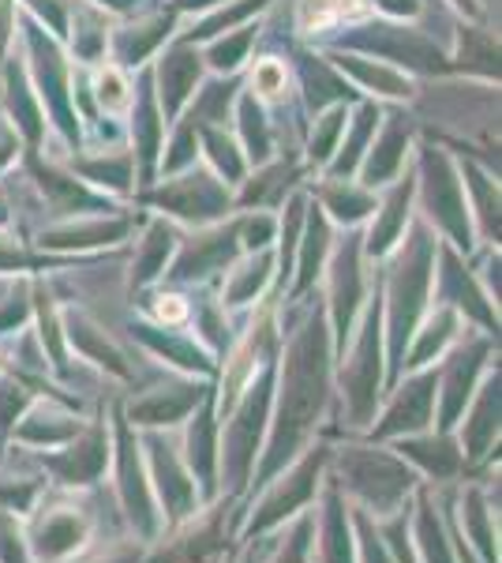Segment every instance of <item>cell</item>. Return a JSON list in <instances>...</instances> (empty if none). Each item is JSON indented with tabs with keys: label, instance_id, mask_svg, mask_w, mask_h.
Masks as SVG:
<instances>
[{
	"label": "cell",
	"instance_id": "cell-24",
	"mask_svg": "<svg viewBox=\"0 0 502 563\" xmlns=\"http://www.w3.org/2000/svg\"><path fill=\"white\" fill-rule=\"evenodd\" d=\"M140 331H143V342H147L150 350H158L166 361H172V365H180L188 372H214L210 357L196 346V342L177 339V334H154V327H140Z\"/></svg>",
	"mask_w": 502,
	"mask_h": 563
},
{
	"label": "cell",
	"instance_id": "cell-6",
	"mask_svg": "<svg viewBox=\"0 0 502 563\" xmlns=\"http://www.w3.org/2000/svg\"><path fill=\"white\" fill-rule=\"evenodd\" d=\"M109 466H113V488H116V504H121V511H124V522L132 526L135 541L154 544L166 526H161L158 499H154V488L147 477L140 435L124 421V413L113 417V459H109Z\"/></svg>",
	"mask_w": 502,
	"mask_h": 563
},
{
	"label": "cell",
	"instance_id": "cell-13",
	"mask_svg": "<svg viewBox=\"0 0 502 563\" xmlns=\"http://www.w3.org/2000/svg\"><path fill=\"white\" fill-rule=\"evenodd\" d=\"M207 395H210V387H203V384H169V387L147 390V395L135 398V402L127 406L124 421L132 424V429H143V432L172 429V424L188 421Z\"/></svg>",
	"mask_w": 502,
	"mask_h": 563
},
{
	"label": "cell",
	"instance_id": "cell-30",
	"mask_svg": "<svg viewBox=\"0 0 502 563\" xmlns=\"http://www.w3.org/2000/svg\"><path fill=\"white\" fill-rule=\"evenodd\" d=\"M158 308H154V316H158L161 323H180L188 316V301L185 297H158Z\"/></svg>",
	"mask_w": 502,
	"mask_h": 563
},
{
	"label": "cell",
	"instance_id": "cell-20",
	"mask_svg": "<svg viewBox=\"0 0 502 563\" xmlns=\"http://www.w3.org/2000/svg\"><path fill=\"white\" fill-rule=\"evenodd\" d=\"M409 530H413V544H416L420 563H458L454 560L450 530H446V522L439 515V504H435L432 485L416 488L413 507H409Z\"/></svg>",
	"mask_w": 502,
	"mask_h": 563
},
{
	"label": "cell",
	"instance_id": "cell-9",
	"mask_svg": "<svg viewBox=\"0 0 502 563\" xmlns=\"http://www.w3.org/2000/svg\"><path fill=\"white\" fill-rule=\"evenodd\" d=\"M109 459H113V435L105 429V417L94 424H83V432L57 451H42V470L53 477V488L64 493H87L105 477Z\"/></svg>",
	"mask_w": 502,
	"mask_h": 563
},
{
	"label": "cell",
	"instance_id": "cell-17",
	"mask_svg": "<svg viewBox=\"0 0 502 563\" xmlns=\"http://www.w3.org/2000/svg\"><path fill=\"white\" fill-rule=\"evenodd\" d=\"M79 432H83V421H79L76 413H64L49 402H31L20 413V421L12 424L8 440L31 451H57L64 443L76 440Z\"/></svg>",
	"mask_w": 502,
	"mask_h": 563
},
{
	"label": "cell",
	"instance_id": "cell-1",
	"mask_svg": "<svg viewBox=\"0 0 502 563\" xmlns=\"http://www.w3.org/2000/svg\"><path fill=\"white\" fill-rule=\"evenodd\" d=\"M326 390H331V346H326V327L315 316L289 346L278 410H270L267 443H263V455L255 462L248 493H259L270 477H278L312 443L319 421H323Z\"/></svg>",
	"mask_w": 502,
	"mask_h": 563
},
{
	"label": "cell",
	"instance_id": "cell-10",
	"mask_svg": "<svg viewBox=\"0 0 502 563\" xmlns=\"http://www.w3.org/2000/svg\"><path fill=\"white\" fill-rule=\"evenodd\" d=\"M379 308L368 312L360 342L353 346V357L342 368V398H345V424L356 432L371 429L376 421V406H379V376H382V361H379Z\"/></svg>",
	"mask_w": 502,
	"mask_h": 563
},
{
	"label": "cell",
	"instance_id": "cell-15",
	"mask_svg": "<svg viewBox=\"0 0 502 563\" xmlns=\"http://www.w3.org/2000/svg\"><path fill=\"white\" fill-rule=\"evenodd\" d=\"M394 451L416 470L420 477L432 481V485L435 481L461 477V470H465V459H461V448H458V440H454V432L401 435V440H394Z\"/></svg>",
	"mask_w": 502,
	"mask_h": 563
},
{
	"label": "cell",
	"instance_id": "cell-29",
	"mask_svg": "<svg viewBox=\"0 0 502 563\" xmlns=\"http://www.w3.org/2000/svg\"><path fill=\"white\" fill-rule=\"evenodd\" d=\"M147 549L150 544H143V541H116L109 552H98V556H90L87 563H143Z\"/></svg>",
	"mask_w": 502,
	"mask_h": 563
},
{
	"label": "cell",
	"instance_id": "cell-21",
	"mask_svg": "<svg viewBox=\"0 0 502 563\" xmlns=\"http://www.w3.org/2000/svg\"><path fill=\"white\" fill-rule=\"evenodd\" d=\"M68 342H71V346H76L79 353H83L87 361H94L98 368H105L109 376H116V379H127V376H132V372H127V361L121 357V350H116L113 342H109L94 323H87V320H68Z\"/></svg>",
	"mask_w": 502,
	"mask_h": 563
},
{
	"label": "cell",
	"instance_id": "cell-22",
	"mask_svg": "<svg viewBox=\"0 0 502 563\" xmlns=\"http://www.w3.org/2000/svg\"><path fill=\"white\" fill-rule=\"evenodd\" d=\"M454 331H458V316L454 312H435V320H427V327L420 331V339L413 342V350H409V357H401V368H424L432 365V357H439L446 342L454 339Z\"/></svg>",
	"mask_w": 502,
	"mask_h": 563
},
{
	"label": "cell",
	"instance_id": "cell-5",
	"mask_svg": "<svg viewBox=\"0 0 502 563\" xmlns=\"http://www.w3.org/2000/svg\"><path fill=\"white\" fill-rule=\"evenodd\" d=\"M23 530L34 563H71L94 541V515L76 493L45 488L38 507L23 519Z\"/></svg>",
	"mask_w": 502,
	"mask_h": 563
},
{
	"label": "cell",
	"instance_id": "cell-3",
	"mask_svg": "<svg viewBox=\"0 0 502 563\" xmlns=\"http://www.w3.org/2000/svg\"><path fill=\"white\" fill-rule=\"evenodd\" d=\"M274 410V376L255 372L236 406L217 421V493L241 499L252 488L255 462L263 455Z\"/></svg>",
	"mask_w": 502,
	"mask_h": 563
},
{
	"label": "cell",
	"instance_id": "cell-7",
	"mask_svg": "<svg viewBox=\"0 0 502 563\" xmlns=\"http://www.w3.org/2000/svg\"><path fill=\"white\" fill-rule=\"evenodd\" d=\"M236 504L241 499L233 496H217L214 504H203L191 519L161 533L147 549L143 563H230Z\"/></svg>",
	"mask_w": 502,
	"mask_h": 563
},
{
	"label": "cell",
	"instance_id": "cell-14",
	"mask_svg": "<svg viewBox=\"0 0 502 563\" xmlns=\"http://www.w3.org/2000/svg\"><path fill=\"white\" fill-rule=\"evenodd\" d=\"M450 530L469 544L483 563H499V515L480 485H465L450 504Z\"/></svg>",
	"mask_w": 502,
	"mask_h": 563
},
{
	"label": "cell",
	"instance_id": "cell-8",
	"mask_svg": "<svg viewBox=\"0 0 502 563\" xmlns=\"http://www.w3.org/2000/svg\"><path fill=\"white\" fill-rule=\"evenodd\" d=\"M140 448H143V462H147V477H150L154 499H158L161 526L172 530V526L191 519V515L203 507V499H199V488H196V481H191L185 459H180V451L172 448L169 440H161V435L150 429L140 440ZM166 530H161V533H166Z\"/></svg>",
	"mask_w": 502,
	"mask_h": 563
},
{
	"label": "cell",
	"instance_id": "cell-12",
	"mask_svg": "<svg viewBox=\"0 0 502 563\" xmlns=\"http://www.w3.org/2000/svg\"><path fill=\"white\" fill-rule=\"evenodd\" d=\"M185 459L191 481L199 488L203 504H214L217 496V413H214V390L199 402V410L188 417V432H185Z\"/></svg>",
	"mask_w": 502,
	"mask_h": 563
},
{
	"label": "cell",
	"instance_id": "cell-16",
	"mask_svg": "<svg viewBox=\"0 0 502 563\" xmlns=\"http://www.w3.org/2000/svg\"><path fill=\"white\" fill-rule=\"evenodd\" d=\"M458 448L465 466H477V462H488L491 451L499 448V376H491L488 384L480 387V398L469 402V410L461 413L458 421Z\"/></svg>",
	"mask_w": 502,
	"mask_h": 563
},
{
	"label": "cell",
	"instance_id": "cell-27",
	"mask_svg": "<svg viewBox=\"0 0 502 563\" xmlns=\"http://www.w3.org/2000/svg\"><path fill=\"white\" fill-rule=\"evenodd\" d=\"M0 563H34L23 519L15 511H4V507H0Z\"/></svg>",
	"mask_w": 502,
	"mask_h": 563
},
{
	"label": "cell",
	"instance_id": "cell-19",
	"mask_svg": "<svg viewBox=\"0 0 502 563\" xmlns=\"http://www.w3.org/2000/svg\"><path fill=\"white\" fill-rule=\"evenodd\" d=\"M483 357H488V346L483 342H469L450 357L443 376V406H439V432H454L465 413V406L472 402V387H477V376L483 368Z\"/></svg>",
	"mask_w": 502,
	"mask_h": 563
},
{
	"label": "cell",
	"instance_id": "cell-26",
	"mask_svg": "<svg viewBox=\"0 0 502 563\" xmlns=\"http://www.w3.org/2000/svg\"><path fill=\"white\" fill-rule=\"evenodd\" d=\"M353 519V541H356V563H394V556L387 552V541H382L376 519H368L364 511L349 507Z\"/></svg>",
	"mask_w": 502,
	"mask_h": 563
},
{
	"label": "cell",
	"instance_id": "cell-25",
	"mask_svg": "<svg viewBox=\"0 0 502 563\" xmlns=\"http://www.w3.org/2000/svg\"><path fill=\"white\" fill-rule=\"evenodd\" d=\"M45 488H49V481H42L38 474H23V477H0V507L4 511H15L20 519L38 507V499L45 496Z\"/></svg>",
	"mask_w": 502,
	"mask_h": 563
},
{
	"label": "cell",
	"instance_id": "cell-23",
	"mask_svg": "<svg viewBox=\"0 0 502 563\" xmlns=\"http://www.w3.org/2000/svg\"><path fill=\"white\" fill-rule=\"evenodd\" d=\"M312 549H315V511H300L289 522L286 538L274 544V552L263 563H312Z\"/></svg>",
	"mask_w": 502,
	"mask_h": 563
},
{
	"label": "cell",
	"instance_id": "cell-28",
	"mask_svg": "<svg viewBox=\"0 0 502 563\" xmlns=\"http://www.w3.org/2000/svg\"><path fill=\"white\" fill-rule=\"evenodd\" d=\"M31 406V390L26 387H0V448H4V440L12 435V424L20 421V413Z\"/></svg>",
	"mask_w": 502,
	"mask_h": 563
},
{
	"label": "cell",
	"instance_id": "cell-11",
	"mask_svg": "<svg viewBox=\"0 0 502 563\" xmlns=\"http://www.w3.org/2000/svg\"><path fill=\"white\" fill-rule=\"evenodd\" d=\"M435 390H439V376L435 372H420L409 376L405 384L394 390L382 421H371V440L387 443V440H401V435H416L427 432L435 424Z\"/></svg>",
	"mask_w": 502,
	"mask_h": 563
},
{
	"label": "cell",
	"instance_id": "cell-31",
	"mask_svg": "<svg viewBox=\"0 0 502 563\" xmlns=\"http://www.w3.org/2000/svg\"><path fill=\"white\" fill-rule=\"evenodd\" d=\"M244 563H252V556H248V560H244Z\"/></svg>",
	"mask_w": 502,
	"mask_h": 563
},
{
	"label": "cell",
	"instance_id": "cell-2",
	"mask_svg": "<svg viewBox=\"0 0 502 563\" xmlns=\"http://www.w3.org/2000/svg\"><path fill=\"white\" fill-rule=\"evenodd\" d=\"M331 477L342 488L345 504L376 522L405 511L413 504L416 488L424 485L398 451L379 448V443H345V448L331 451Z\"/></svg>",
	"mask_w": 502,
	"mask_h": 563
},
{
	"label": "cell",
	"instance_id": "cell-4",
	"mask_svg": "<svg viewBox=\"0 0 502 563\" xmlns=\"http://www.w3.org/2000/svg\"><path fill=\"white\" fill-rule=\"evenodd\" d=\"M326 466H331V448H326V443H315V448L308 443L278 477H270L267 485L259 488V499H255L248 519L236 530V538L255 544L267 538V533L281 530L286 522H293L300 511H308L319 499Z\"/></svg>",
	"mask_w": 502,
	"mask_h": 563
},
{
	"label": "cell",
	"instance_id": "cell-18",
	"mask_svg": "<svg viewBox=\"0 0 502 563\" xmlns=\"http://www.w3.org/2000/svg\"><path fill=\"white\" fill-rule=\"evenodd\" d=\"M315 538H319V563H356L353 519L342 488L334 477H323V511L315 515Z\"/></svg>",
	"mask_w": 502,
	"mask_h": 563
}]
</instances>
